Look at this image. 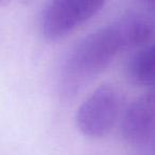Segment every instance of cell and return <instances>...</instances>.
I'll return each mask as SVG.
<instances>
[{"mask_svg":"<svg viewBox=\"0 0 155 155\" xmlns=\"http://www.w3.org/2000/svg\"><path fill=\"white\" fill-rule=\"evenodd\" d=\"M122 50L116 24L91 33L79 41L69 53L64 68L67 80L80 83L98 74Z\"/></svg>","mask_w":155,"mask_h":155,"instance_id":"6da1fadb","label":"cell"},{"mask_svg":"<svg viewBox=\"0 0 155 155\" xmlns=\"http://www.w3.org/2000/svg\"><path fill=\"white\" fill-rule=\"evenodd\" d=\"M154 131V96L144 94L125 110L121 122V134L127 143L141 146L149 141Z\"/></svg>","mask_w":155,"mask_h":155,"instance_id":"277c9868","label":"cell"},{"mask_svg":"<svg viewBox=\"0 0 155 155\" xmlns=\"http://www.w3.org/2000/svg\"><path fill=\"white\" fill-rule=\"evenodd\" d=\"M30 1H31V0H20V2H22V3H26V5H27V3H29V2H30Z\"/></svg>","mask_w":155,"mask_h":155,"instance_id":"ba28073f","label":"cell"},{"mask_svg":"<svg viewBox=\"0 0 155 155\" xmlns=\"http://www.w3.org/2000/svg\"><path fill=\"white\" fill-rule=\"evenodd\" d=\"M105 0H50L44 11L41 30L46 38L58 41L88 21Z\"/></svg>","mask_w":155,"mask_h":155,"instance_id":"7a4b0ae2","label":"cell"},{"mask_svg":"<svg viewBox=\"0 0 155 155\" xmlns=\"http://www.w3.org/2000/svg\"><path fill=\"white\" fill-rule=\"evenodd\" d=\"M10 2H11V0H0V8L5 7V5H8Z\"/></svg>","mask_w":155,"mask_h":155,"instance_id":"52a82bcc","label":"cell"},{"mask_svg":"<svg viewBox=\"0 0 155 155\" xmlns=\"http://www.w3.org/2000/svg\"><path fill=\"white\" fill-rule=\"evenodd\" d=\"M129 80L138 86H151L155 77V49L153 46L143 47L136 52L127 67Z\"/></svg>","mask_w":155,"mask_h":155,"instance_id":"8992f818","label":"cell"},{"mask_svg":"<svg viewBox=\"0 0 155 155\" xmlns=\"http://www.w3.org/2000/svg\"><path fill=\"white\" fill-rule=\"evenodd\" d=\"M151 1H152V0H151Z\"/></svg>","mask_w":155,"mask_h":155,"instance_id":"9c48e42d","label":"cell"},{"mask_svg":"<svg viewBox=\"0 0 155 155\" xmlns=\"http://www.w3.org/2000/svg\"><path fill=\"white\" fill-rule=\"evenodd\" d=\"M119 112V98L110 85L98 87L77 110L79 131L89 138L105 137L115 125Z\"/></svg>","mask_w":155,"mask_h":155,"instance_id":"3957f363","label":"cell"},{"mask_svg":"<svg viewBox=\"0 0 155 155\" xmlns=\"http://www.w3.org/2000/svg\"><path fill=\"white\" fill-rule=\"evenodd\" d=\"M123 50L140 47L150 41L153 34L152 22L140 14H129L116 24Z\"/></svg>","mask_w":155,"mask_h":155,"instance_id":"5b68a950","label":"cell"}]
</instances>
